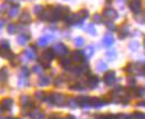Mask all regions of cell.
I'll use <instances>...</instances> for the list:
<instances>
[{
  "label": "cell",
  "instance_id": "44dd1931",
  "mask_svg": "<svg viewBox=\"0 0 145 119\" xmlns=\"http://www.w3.org/2000/svg\"><path fill=\"white\" fill-rule=\"evenodd\" d=\"M5 30H6L7 35H9V36H13V35L18 34V24H13V22H9V24H7Z\"/></svg>",
  "mask_w": 145,
  "mask_h": 119
},
{
  "label": "cell",
  "instance_id": "e0dca14e",
  "mask_svg": "<svg viewBox=\"0 0 145 119\" xmlns=\"http://www.w3.org/2000/svg\"><path fill=\"white\" fill-rule=\"evenodd\" d=\"M19 21H20V24H29L32 22V16H31V13L29 11H22L20 13V16H19Z\"/></svg>",
  "mask_w": 145,
  "mask_h": 119
},
{
  "label": "cell",
  "instance_id": "d590c367",
  "mask_svg": "<svg viewBox=\"0 0 145 119\" xmlns=\"http://www.w3.org/2000/svg\"><path fill=\"white\" fill-rule=\"evenodd\" d=\"M44 10V7L43 6H41V5H37L33 7V13L35 15H38V16H40L42 12Z\"/></svg>",
  "mask_w": 145,
  "mask_h": 119
},
{
  "label": "cell",
  "instance_id": "9a60e30c",
  "mask_svg": "<svg viewBox=\"0 0 145 119\" xmlns=\"http://www.w3.org/2000/svg\"><path fill=\"white\" fill-rule=\"evenodd\" d=\"M140 66L141 65H137V63H134V62H130L126 65L125 67V71L130 75H140Z\"/></svg>",
  "mask_w": 145,
  "mask_h": 119
},
{
  "label": "cell",
  "instance_id": "5bb4252c",
  "mask_svg": "<svg viewBox=\"0 0 145 119\" xmlns=\"http://www.w3.org/2000/svg\"><path fill=\"white\" fill-rule=\"evenodd\" d=\"M71 59H72L73 62L75 63H81V62H84L85 58L84 55H83V51L82 50H75L71 54Z\"/></svg>",
  "mask_w": 145,
  "mask_h": 119
},
{
  "label": "cell",
  "instance_id": "603a6c76",
  "mask_svg": "<svg viewBox=\"0 0 145 119\" xmlns=\"http://www.w3.org/2000/svg\"><path fill=\"white\" fill-rule=\"evenodd\" d=\"M85 88H86V85L82 83H80V81H76V83H71L70 86H69V89H71V90H74V91H83L85 90Z\"/></svg>",
  "mask_w": 145,
  "mask_h": 119
},
{
  "label": "cell",
  "instance_id": "1f68e13d",
  "mask_svg": "<svg viewBox=\"0 0 145 119\" xmlns=\"http://www.w3.org/2000/svg\"><path fill=\"white\" fill-rule=\"evenodd\" d=\"M135 20H136L137 22H140V24H145V11L136 13V16H135Z\"/></svg>",
  "mask_w": 145,
  "mask_h": 119
},
{
  "label": "cell",
  "instance_id": "5b68a950",
  "mask_svg": "<svg viewBox=\"0 0 145 119\" xmlns=\"http://www.w3.org/2000/svg\"><path fill=\"white\" fill-rule=\"evenodd\" d=\"M54 40V35L53 32H48V34H44L42 36H40L38 39H37V46L38 47H41V48H44L49 46L52 41Z\"/></svg>",
  "mask_w": 145,
  "mask_h": 119
},
{
  "label": "cell",
  "instance_id": "60d3db41",
  "mask_svg": "<svg viewBox=\"0 0 145 119\" xmlns=\"http://www.w3.org/2000/svg\"><path fill=\"white\" fill-rule=\"evenodd\" d=\"M93 21H94L95 24H101V22L103 21V16H101V15H99V13H95V15L93 16Z\"/></svg>",
  "mask_w": 145,
  "mask_h": 119
},
{
  "label": "cell",
  "instance_id": "8d00e7d4",
  "mask_svg": "<svg viewBox=\"0 0 145 119\" xmlns=\"http://www.w3.org/2000/svg\"><path fill=\"white\" fill-rule=\"evenodd\" d=\"M68 105L70 106L71 108H75L78 107V105H79V101H78V98H70L68 101Z\"/></svg>",
  "mask_w": 145,
  "mask_h": 119
},
{
  "label": "cell",
  "instance_id": "d4e9b609",
  "mask_svg": "<svg viewBox=\"0 0 145 119\" xmlns=\"http://www.w3.org/2000/svg\"><path fill=\"white\" fill-rule=\"evenodd\" d=\"M73 45L75 46V48H78V49L84 47L85 46V39L82 36H76L74 39H73Z\"/></svg>",
  "mask_w": 145,
  "mask_h": 119
},
{
  "label": "cell",
  "instance_id": "4fadbf2b",
  "mask_svg": "<svg viewBox=\"0 0 145 119\" xmlns=\"http://www.w3.org/2000/svg\"><path fill=\"white\" fill-rule=\"evenodd\" d=\"M20 13H21V12H20V7H19V5H11L10 8L8 9V11H7V17H8L9 19H14V18L19 17Z\"/></svg>",
  "mask_w": 145,
  "mask_h": 119
},
{
  "label": "cell",
  "instance_id": "7bdbcfd3",
  "mask_svg": "<svg viewBox=\"0 0 145 119\" xmlns=\"http://www.w3.org/2000/svg\"><path fill=\"white\" fill-rule=\"evenodd\" d=\"M49 119H60V117H59L58 115L53 114V115H51V116H50V118H49Z\"/></svg>",
  "mask_w": 145,
  "mask_h": 119
},
{
  "label": "cell",
  "instance_id": "4316f807",
  "mask_svg": "<svg viewBox=\"0 0 145 119\" xmlns=\"http://www.w3.org/2000/svg\"><path fill=\"white\" fill-rule=\"evenodd\" d=\"M97 70L99 72H106L108 71V63L103 59H100L97 62Z\"/></svg>",
  "mask_w": 145,
  "mask_h": 119
},
{
  "label": "cell",
  "instance_id": "f35d334b",
  "mask_svg": "<svg viewBox=\"0 0 145 119\" xmlns=\"http://www.w3.org/2000/svg\"><path fill=\"white\" fill-rule=\"evenodd\" d=\"M6 26H7V19L0 18V36L2 35V31L6 29Z\"/></svg>",
  "mask_w": 145,
  "mask_h": 119
},
{
  "label": "cell",
  "instance_id": "f1b7e54d",
  "mask_svg": "<svg viewBox=\"0 0 145 119\" xmlns=\"http://www.w3.org/2000/svg\"><path fill=\"white\" fill-rule=\"evenodd\" d=\"M105 57L109 61H114V60L118 58V52L115 49H109L106 52H105Z\"/></svg>",
  "mask_w": 145,
  "mask_h": 119
},
{
  "label": "cell",
  "instance_id": "ee69618b",
  "mask_svg": "<svg viewBox=\"0 0 145 119\" xmlns=\"http://www.w3.org/2000/svg\"><path fill=\"white\" fill-rule=\"evenodd\" d=\"M127 83H132V85H134V83H135V80H134V79H132V78H131V79L129 78V79H127Z\"/></svg>",
  "mask_w": 145,
  "mask_h": 119
},
{
  "label": "cell",
  "instance_id": "c3c4849f",
  "mask_svg": "<svg viewBox=\"0 0 145 119\" xmlns=\"http://www.w3.org/2000/svg\"><path fill=\"white\" fill-rule=\"evenodd\" d=\"M109 1H110V0H108V2H109Z\"/></svg>",
  "mask_w": 145,
  "mask_h": 119
},
{
  "label": "cell",
  "instance_id": "7c38bea8",
  "mask_svg": "<svg viewBox=\"0 0 145 119\" xmlns=\"http://www.w3.org/2000/svg\"><path fill=\"white\" fill-rule=\"evenodd\" d=\"M52 83L51 77L48 75H40L39 78L37 79V86L38 87H48Z\"/></svg>",
  "mask_w": 145,
  "mask_h": 119
},
{
  "label": "cell",
  "instance_id": "ac0fdd59",
  "mask_svg": "<svg viewBox=\"0 0 145 119\" xmlns=\"http://www.w3.org/2000/svg\"><path fill=\"white\" fill-rule=\"evenodd\" d=\"M17 86L19 88H27L30 86V80L29 77L22 76V75H18V79H17Z\"/></svg>",
  "mask_w": 145,
  "mask_h": 119
},
{
  "label": "cell",
  "instance_id": "ba28073f",
  "mask_svg": "<svg viewBox=\"0 0 145 119\" xmlns=\"http://www.w3.org/2000/svg\"><path fill=\"white\" fill-rule=\"evenodd\" d=\"M102 16H103L106 20H111V21H113V20H115V19L119 18L118 11H116L114 8H111V7L105 8V9L103 10V12H102Z\"/></svg>",
  "mask_w": 145,
  "mask_h": 119
},
{
  "label": "cell",
  "instance_id": "f6af8a7d",
  "mask_svg": "<svg viewBox=\"0 0 145 119\" xmlns=\"http://www.w3.org/2000/svg\"><path fill=\"white\" fill-rule=\"evenodd\" d=\"M138 106H142V107H145V100H144V101H141V102H138Z\"/></svg>",
  "mask_w": 145,
  "mask_h": 119
},
{
  "label": "cell",
  "instance_id": "bcb514c9",
  "mask_svg": "<svg viewBox=\"0 0 145 119\" xmlns=\"http://www.w3.org/2000/svg\"><path fill=\"white\" fill-rule=\"evenodd\" d=\"M7 1L10 3H13V5H16V2H17V0H7Z\"/></svg>",
  "mask_w": 145,
  "mask_h": 119
},
{
  "label": "cell",
  "instance_id": "6da1fadb",
  "mask_svg": "<svg viewBox=\"0 0 145 119\" xmlns=\"http://www.w3.org/2000/svg\"><path fill=\"white\" fill-rule=\"evenodd\" d=\"M44 100L50 105H56V106H63L68 101L67 96L60 93H50L44 97Z\"/></svg>",
  "mask_w": 145,
  "mask_h": 119
},
{
  "label": "cell",
  "instance_id": "ffe728a7",
  "mask_svg": "<svg viewBox=\"0 0 145 119\" xmlns=\"http://www.w3.org/2000/svg\"><path fill=\"white\" fill-rule=\"evenodd\" d=\"M102 45L104 47L109 48L114 45V37L112 34H105L102 38Z\"/></svg>",
  "mask_w": 145,
  "mask_h": 119
},
{
  "label": "cell",
  "instance_id": "4dcf8cb0",
  "mask_svg": "<svg viewBox=\"0 0 145 119\" xmlns=\"http://www.w3.org/2000/svg\"><path fill=\"white\" fill-rule=\"evenodd\" d=\"M67 81V78H65V76L64 75H59L57 78H54V80H53V85L56 86V87H61L63 83Z\"/></svg>",
  "mask_w": 145,
  "mask_h": 119
},
{
  "label": "cell",
  "instance_id": "7dc6e473",
  "mask_svg": "<svg viewBox=\"0 0 145 119\" xmlns=\"http://www.w3.org/2000/svg\"><path fill=\"white\" fill-rule=\"evenodd\" d=\"M143 42H144V47H145V37H144V41H143Z\"/></svg>",
  "mask_w": 145,
  "mask_h": 119
},
{
  "label": "cell",
  "instance_id": "7402d4cb",
  "mask_svg": "<svg viewBox=\"0 0 145 119\" xmlns=\"http://www.w3.org/2000/svg\"><path fill=\"white\" fill-rule=\"evenodd\" d=\"M82 51H83V55H84L85 59H90V58H92V57L94 56V54H95V48H94V46L90 45V46H86V47L84 48V50H82Z\"/></svg>",
  "mask_w": 145,
  "mask_h": 119
},
{
  "label": "cell",
  "instance_id": "277c9868",
  "mask_svg": "<svg viewBox=\"0 0 145 119\" xmlns=\"http://www.w3.org/2000/svg\"><path fill=\"white\" fill-rule=\"evenodd\" d=\"M21 57L27 61H35L38 58V51H37V46H29L24 49L21 54Z\"/></svg>",
  "mask_w": 145,
  "mask_h": 119
},
{
  "label": "cell",
  "instance_id": "484cf974",
  "mask_svg": "<svg viewBox=\"0 0 145 119\" xmlns=\"http://www.w3.org/2000/svg\"><path fill=\"white\" fill-rule=\"evenodd\" d=\"M44 66L42 65V63H36V65H33L32 66V68H31V72H33V73H36V75H43V72H44Z\"/></svg>",
  "mask_w": 145,
  "mask_h": 119
},
{
  "label": "cell",
  "instance_id": "e575fe53",
  "mask_svg": "<svg viewBox=\"0 0 145 119\" xmlns=\"http://www.w3.org/2000/svg\"><path fill=\"white\" fill-rule=\"evenodd\" d=\"M30 72H31V69H29V68L25 67V66H22V67L19 69V75H22V76L29 77V76H30Z\"/></svg>",
  "mask_w": 145,
  "mask_h": 119
},
{
  "label": "cell",
  "instance_id": "7a4b0ae2",
  "mask_svg": "<svg viewBox=\"0 0 145 119\" xmlns=\"http://www.w3.org/2000/svg\"><path fill=\"white\" fill-rule=\"evenodd\" d=\"M51 49L53 50L54 55L57 57H59V58H64V57H67V56H69L71 54L69 47L65 44H63V42H57V44H54Z\"/></svg>",
  "mask_w": 145,
  "mask_h": 119
},
{
  "label": "cell",
  "instance_id": "ab89813d",
  "mask_svg": "<svg viewBox=\"0 0 145 119\" xmlns=\"http://www.w3.org/2000/svg\"><path fill=\"white\" fill-rule=\"evenodd\" d=\"M138 47H140V44L137 42V41H131V44L129 45V48L132 50V51H136L137 49H138Z\"/></svg>",
  "mask_w": 145,
  "mask_h": 119
},
{
  "label": "cell",
  "instance_id": "52a82bcc",
  "mask_svg": "<svg viewBox=\"0 0 145 119\" xmlns=\"http://www.w3.org/2000/svg\"><path fill=\"white\" fill-rule=\"evenodd\" d=\"M10 69L8 66H3L0 68V87H5V85L9 80Z\"/></svg>",
  "mask_w": 145,
  "mask_h": 119
},
{
  "label": "cell",
  "instance_id": "8992f818",
  "mask_svg": "<svg viewBox=\"0 0 145 119\" xmlns=\"http://www.w3.org/2000/svg\"><path fill=\"white\" fill-rule=\"evenodd\" d=\"M30 39L31 36L29 32H18V35L16 36V42L20 47H25L29 44Z\"/></svg>",
  "mask_w": 145,
  "mask_h": 119
},
{
  "label": "cell",
  "instance_id": "8fae6325",
  "mask_svg": "<svg viewBox=\"0 0 145 119\" xmlns=\"http://www.w3.org/2000/svg\"><path fill=\"white\" fill-rule=\"evenodd\" d=\"M13 99L11 97H3L1 100H0V108L5 111H8L13 107Z\"/></svg>",
  "mask_w": 145,
  "mask_h": 119
},
{
  "label": "cell",
  "instance_id": "74e56055",
  "mask_svg": "<svg viewBox=\"0 0 145 119\" xmlns=\"http://www.w3.org/2000/svg\"><path fill=\"white\" fill-rule=\"evenodd\" d=\"M35 99L37 100H44V97H46V94L43 93V91H41V90H39V91H36L35 93Z\"/></svg>",
  "mask_w": 145,
  "mask_h": 119
},
{
  "label": "cell",
  "instance_id": "83f0119b",
  "mask_svg": "<svg viewBox=\"0 0 145 119\" xmlns=\"http://www.w3.org/2000/svg\"><path fill=\"white\" fill-rule=\"evenodd\" d=\"M0 50H11V44L7 38L0 39Z\"/></svg>",
  "mask_w": 145,
  "mask_h": 119
},
{
  "label": "cell",
  "instance_id": "d6986e66",
  "mask_svg": "<svg viewBox=\"0 0 145 119\" xmlns=\"http://www.w3.org/2000/svg\"><path fill=\"white\" fill-rule=\"evenodd\" d=\"M59 63H60V66L64 69V70H68V71H70L71 68L73 67L72 59H71V58H67V57L61 58L60 61H59Z\"/></svg>",
  "mask_w": 145,
  "mask_h": 119
},
{
  "label": "cell",
  "instance_id": "836d02e7",
  "mask_svg": "<svg viewBox=\"0 0 145 119\" xmlns=\"http://www.w3.org/2000/svg\"><path fill=\"white\" fill-rule=\"evenodd\" d=\"M9 8H10V6H9V2L8 1H5V2L0 3V13H5V12L7 13Z\"/></svg>",
  "mask_w": 145,
  "mask_h": 119
},
{
  "label": "cell",
  "instance_id": "30bf717a",
  "mask_svg": "<svg viewBox=\"0 0 145 119\" xmlns=\"http://www.w3.org/2000/svg\"><path fill=\"white\" fill-rule=\"evenodd\" d=\"M99 83H100V79H99V77L95 76V75H90L86 78V80H85L86 87L90 88V89H95L97 86H99Z\"/></svg>",
  "mask_w": 145,
  "mask_h": 119
},
{
  "label": "cell",
  "instance_id": "b9f144b4",
  "mask_svg": "<svg viewBox=\"0 0 145 119\" xmlns=\"http://www.w3.org/2000/svg\"><path fill=\"white\" fill-rule=\"evenodd\" d=\"M136 96H138V97L145 96V86H142L138 89H136Z\"/></svg>",
  "mask_w": 145,
  "mask_h": 119
},
{
  "label": "cell",
  "instance_id": "cb8c5ba5",
  "mask_svg": "<svg viewBox=\"0 0 145 119\" xmlns=\"http://www.w3.org/2000/svg\"><path fill=\"white\" fill-rule=\"evenodd\" d=\"M84 30L86 34H89L90 36H93L95 37L97 35V28H95V24H93V22H90V24H88L86 26L84 27Z\"/></svg>",
  "mask_w": 145,
  "mask_h": 119
},
{
  "label": "cell",
  "instance_id": "d6a6232c",
  "mask_svg": "<svg viewBox=\"0 0 145 119\" xmlns=\"http://www.w3.org/2000/svg\"><path fill=\"white\" fill-rule=\"evenodd\" d=\"M104 24H105V27L109 29L110 31H115V30L118 29L115 24H114L113 21H111V20H105V21H104Z\"/></svg>",
  "mask_w": 145,
  "mask_h": 119
},
{
  "label": "cell",
  "instance_id": "2e32d148",
  "mask_svg": "<svg viewBox=\"0 0 145 119\" xmlns=\"http://www.w3.org/2000/svg\"><path fill=\"white\" fill-rule=\"evenodd\" d=\"M130 10L134 13H138L142 9V0H131L129 3Z\"/></svg>",
  "mask_w": 145,
  "mask_h": 119
},
{
  "label": "cell",
  "instance_id": "3957f363",
  "mask_svg": "<svg viewBox=\"0 0 145 119\" xmlns=\"http://www.w3.org/2000/svg\"><path fill=\"white\" fill-rule=\"evenodd\" d=\"M56 58V55L53 52L52 49H46L42 51L41 56H40V61L44 67H50L51 62Z\"/></svg>",
  "mask_w": 145,
  "mask_h": 119
},
{
  "label": "cell",
  "instance_id": "9c48e42d",
  "mask_svg": "<svg viewBox=\"0 0 145 119\" xmlns=\"http://www.w3.org/2000/svg\"><path fill=\"white\" fill-rule=\"evenodd\" d=\"M103 81L106 86H113L116 81V73L113 70H108L103 76Z\"/></svg>",
  "mask_w": 145,
  "mask_h": 119
},
{
  "label": "cell",
  "instance_id": "f546056e",
  "mask_svg": "<svg viewBox=\"0 0 145 119\" xmlns=\"http://www.w3.org/2000/svg\"><path fill=\"white\" fill-rule=\"evenodd\" d=\"M130 34V29H129V26L125 24L122 26V28L120 29V34H119V38L120 39H125L126 37L129 36Z\"/></svg>",
  "mask_w": 145,
  "mask_h": 119
}]
</instances>
